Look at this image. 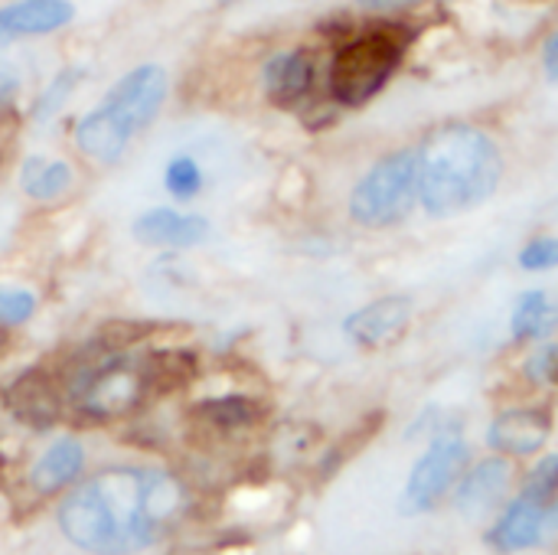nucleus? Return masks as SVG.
<instances>
[{"label":"nucleus","instance_id":"obj_21","mask_svg":"<svg viewBox=\"0 0 558 555\" xmlns=\"http://www.w3.org/2000/svg\"><path fill=\"white\" fill-rule=\"evenodd\" d=\"M163 186L177 196V200H190L199 193L203 186V170L193 157H173L163 170Z\"/></svg>","mask_w":558,"mask_h":555},{"label":"nucleus","instance_id":"obj_1","mask_svg":"<svg viewBox=\"0 0 558 555\" xmlns=\"http://www.w3.org/2000/svg\"><path fill=\"white\" fill-rule=\"evenodd\" d=\"M186 514V487L160 468H105L59 507L62 536L88 555H134Z\"/></svg>","mask_w":558,"mask_h":555},{"label":"nucleus","instance_id":"obj_7","mask_svg":"<svg viewBox=\"0 0 558 555\" xmlns=\"http://www.w3.org/2000/svg\"><path fill=\"white\" fill-rule=\"evenodd\" d=\"M468 458H471V448H468V442L461 435H454V432L435 435V442L428 445V451L415 461V468L409 474L399 510L405 517L435 510L438 500L451 491V484L464 471Z\"/></svg>","mask_w":558,"mask_h":555},{"label":"nucleus","instance_id":"obj_14","mask_svg":"<svg viewBox=\"0 0 558 555\" xmlns=\"http://www.w3.org/2000/svg\"><path fill=\"white\" fill-rule=\"evenodd\" d=\"M553 422L539 409H510L494 419L487 445L504 455H533L549 442Z\"/></svg>","mask_w":558,"mask_h":555},{"label":"nucleus","instance_id":"obj_26","mask_svg":"<svg viewBox=\"0 0 558 555\" xmlns=\"http://www.w3.org/2000/svg\"><path fill=\"white\" fill-rule=\"evenodd\" d=\"M16 88H20V79H16V72H13L10 65H3V62H0V105L13 101Z\"/></svg>","mask_w":558,"mask_h":555},{"label":"nucleus","instance_id":"obj_20","mask_svg":"<svg viewBox=\"0 0 558 555\" xmlns=\"http://www.w3.org/2000/svg\"><path fill=\"white\" fill-rule=\"evenodd\" d=\"M82 82V69H62L46 88H43V95L36 98V108H33V118L36 121H49V118H56L59 111H62V105L72 98V92H75V85Z\"/></svg>","mask_w":558,"mask_h":555},{"label":"nucleus","instance_id":"obj_5","mask_svg":"<svg viewBox=\"0 0 558 555\" xmlns=\"http://www.w3.org/2000/svg\"><path fill=\"white\" fill-rule=\"evenodd\" d=\"M150 389V366L134 353H114L88 363L72 379V402L88 419H118L141 406Z\"/></svg>","mask_w":558,"mask_h":555},{"label":"nucleus","instance_id":"obj_17","mask_svg":"<svg viewBox=\"0 0 558 555\" xmlns=\"http://www.w3.org/2000/svg\"><path fill=\"white\" fill-rule=\"evenodd\" d=\"M72 186V167L65 160H43L29 157L23 170V190L33 200H56Z\"/></svg>","mask_w":558,"mask_h":555},{"label":"nucleus","instance_id":"obj_8","mask_svg":"<svg viewBox=\"0 0 558 555\" xmlns=\"http://www.w3.org/2000/svg\"><path fill=\"white\" fill-rule=\"evenodd\" d=\"M556 497H539V494L523 491L490 530V543L500 553H523V550L543 546L556 527Z\"/></svg>","mask_w":558,"mask_h":555},{"label":"nucleus","instance_id":"obj_10","mask_svg":"<svg viewBox=\"0 0 558 555\" xmlns=\"http://www.w3.org/2000/svg\"><path fill=\"white\" fill-rule=\"evenodd\" d=\"M507 484H510V464L504 458H487V461L474 464L464 474V481L458 484L454 510L471 523L487 520L500 507V500L507 494Z\"/></svg>","mask_w":558,"mask_h":555},{"label":"nucleus","instance_id":"obj_11","mask_svg":"<svg viewBox=\"0 0 558 555\" xmlns=\"http://www.w3.org/2000/svg\"><path fill=\"white\" fill-rule=\"evenodd\" d=\"M134 239L141 245H157V249H190L199 245L209 236V222L203 216H186L167 206H154L137 216L134 222Z\"/></svg>","mask_w":558,"mask_h":555},{"label":"nucleus","instance_id":"obj_27","mask_svg":"<svg viewBox=\"0 0 558 555\" xmlns=\"http://www.w3.org/2000/svg\"><path fill=\"white\" fill-rule=\"evenodd\" d=\"M356 3L366 7V10H405V7H412L418 0H356Z\"/></svg>","mask_w":558,"mask_h":555},{"label":"nucleus","instance_id":"obj_13","mask_svg":"<svg viewBox=\"0 0 558 555\" xmlns=\"http://www.w3.org/2000/svg\"><path fill=\"white\" fill-rule=\"evenodd\" d=\"M3 402L20 422H26L33 429H49L62 412V399H59L52 379L39 370L16 376L13 386L3 393Z\"/></svg>","mask_w":558,"mask_h":555},{"label":"nucleus","instance_id":"obj_3","mask_svg":"<svg viewBox=\"0 0 558 555\" xmlns=\"http://www.w3.org/2000/svg\"><path fill=\"white\" fill-rule=\"evenodd\" d=\"M167 98V72L160 65L131 69L111 85L105 101L75 124V147L95 164H114L124 157L131 137L157 118Z\"/></svg>","mask_w":558,"mask_h":555},{"label":"nucleus","instance_id":"obj_23","mask_svg":"<svg viewBox=\"0 0 558 555\" xmlns=\"http://www.w3.org/2000/svg\"><path fill=\"white\" fill-rule=\"evenodd\" d=\"M558 262V242L556 239H533L523 252H520V265L526 272H546Z\"/></svg>","mask_w":558,"mask_h":555},{"label":"nucleus","instance_id":"obj_22","mask_svg":"<svg viewBox=\"0 0 558 555\" xmlns=\"http://www.w3.org/2000/svg\"><path fill=\"white\" fill-rule=\"evenodd\" d=\"M36 311V294L26 291V288H10V285H0V324L3 327H16V324H26Z\"/></svg>","mask_w":558,"mask_h":555},{"label":"nucleus","instance_id":"obj_15","mask_svg":"<svg viewBox=\"0 0 558 555\" xmlns=\"http://www.w3.org/2000/svg\"><path fill=\"white\" fill-rule=\"evenodd\" d=\"M265 92L278 108H294L314 85V56L304 49L278 52L265 62Z\"/></svg>","mask_w":558,"mask_h":555},{"label":"nucleus","instance_id":"obj_9","mask_svg":"<svg viewBox=\"0 0 558 555\" xmlns=\"http://www.w3.org/2000/svg\"><path fill=\"white\" fill-rule=\"evenodd\" d=\"M412 311H415L412 298L389 294V298H379V301L360 307L356 314H350L343 321V334L363 350H383L405 334Z\"/></svg>","mask_w":558,"mask_h":555},{"label":"nucleus","instance_id":"obj_6","mask_svg":"<svg viewBox=\"0 0 558 555\" xmlns=\"http://www.w3.org/2000/svg\"><path fill=\"white\" fill-rule=\"evenodd\" d=\"M418 200V150H396L383 157L353 190L350 216L366 229L402 222Z\"/></svg>","mask_w":558,"mask_h":555},{"label":"nucleus","instance_id":"obj_18","mask_svg":"<svg viewBox=\"0 0 558 555\" xmlns=\"http://www.w3.org/2000/svg\"><path fill=\"white\" fill-rule=\"evenodd\" d=\"M553 327H556V311H553L546 291L523 294L517 311H513V337L517 340H539V337L553 334Z\"/></svg>","mask_w":558,"mask_h":555},{"label":"nucleus","instance_id":"obj_4","mask_svg":"<svg viewBox=\"0 0 558 555\" xmlns=\"http://www.w3.org/2000/svg\"><path fill=\"white\" fill-rule=\"evenodd\" d=\"M402 52H405V39H402V29L396 26H379V29L356 36L337 52L330 65L333 98L350 108L366 105L392 79V72L402 62Z\"/></svg>","mask_w":558,"mask_h":555},{"label":"nucleus","instance_id":"obj_2","mask_svg":"<svg viewBox=\"0 0 558 555\" xmlns=\"http://www.w3.org/2000/svg\"><path fill=\"white\" fill-rule=\"evenodd\" d=\"M504 177L500 147L471 124H445L418 150V200L445 219L487 203Z\"/></svg>","mask_w":558,"mask_h":555},{"label":"nucleus","instance_id":"obj_19","mask_svg":"<svg viewBox=\"0 0 558 555\" xmlns=\"http://www.w3.org/2000/svg\"><path fill=\"white\" fill-rule=\"evenodd\" d=\"M209 425L216 429H242V425H252L258 419V406L245 396H222V399H209L196 409Z\"/></svg>","mask_w":558,"mask_h":555},{"label":"nucleus","instance_id":"obj_25","mask_svg":"<svg viewBox=\"0 0 558 555\" xmlns=\"http://www.w3.org/2000/svg\"><path fill=\"white\" fill-rule=\"evenodd\" d=\"M556 360L558 350L553 343L539 347V350L526 360V376H530L533 383H539V386H549V383L556 379Z\"/></svg>","mask_w":558,"mask_h":555},{"label":"nucleus","instance_id":"obj_16","mask_svg":"<svg viewBox=\"0 0 558 555\" xmlns=\"http://www.w3.org/2000/svg\"><path fill=\"white\" fill-rule=\"evenodd\" d=\"M82 468H85V448L75 438H59L33 464L29 484L36 494H56V491L69 487L82 474Z\"/></svg>","mask_w":558,"mask_h":555},{"label":"nucleus","instance_id":"obj_28","mask_svg":"<svg viewBox=\"0 0 558 555\" xmlns=\"http://www.w3.org/2000/svg\"><path fill=\"white\" fill-rule=\"evenodd\" d=\"M546 72H549V79L556 82L558 79V36H549V43H546Z\"/></svg>","mask_w":558,"mask_h":555},{"label":"nucleus","instance_id":"obj_12","mask_svg":"<svg viewBox=\"0 0 558 555\" xmlns=\"http://www.w3.org/2000/svg\"><path fill=\"white\" fill-rule=\"evenodd\" d=\"M75 7L72 0H16L0 7V46L23 39V36H43L52 29H62L72 23Z\"/></svg>","mask_w":558,"mask_h":555},{"label":"nucleus","instance_id":"obj_24","mask_svg":"<svg viewBox=\"0 0 558 555\" xmlns=\"http://www.w3.org/2000/svg\"><path fill=\"white\" fill-rule=\"evenodd\" d=\"M526 494H539V497H556L558 491V458L556 455H549V458H543L536 468H533V474L526 478V487H523Z\"/></svg>","mask_w":558,"mask_h":555}]
</instances>
